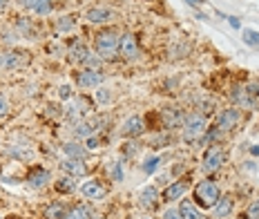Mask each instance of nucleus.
Instances as JSON below:
<instances>
[{
  "label": "nucleus",
  "instance_id": "1",
  "mask_svg": "<svg viewBox=\"0 0 259 219\" xmlns=\"http://www.w3.org/2000/svg\"><path fill=\"white\" fill-rule=\"evenodd\" d=\"M221 192H219V186L214 184V181H199L197 186H194V201H197L201 208H212L214 204L219 201Z\"/></svg>",
  "mask_w": 259,
  "mask_h": 219
},
{
  "label": "nucleus",
  "instance_id": "2",
  "mask_svg": "<svg viewBox=\"0 0 259 219\" xmlns=\"http://www.w3.org/2000/svg\"><path fill=\"white\" fill-rule=\"evenodd\" d=\"M96 54L101 58H114L118 54V36L114 31H103L96 36Z\"/></svg>",
  "mask_w": 259,
  "mask_h": 219
},
{
  "label": "nucleus",
  "instance_id": "3",
  "mask_svg": "<svg viewBox=\"0 0 259 219\" xmlns=\"http://www.w3.org/2000/svg\"><path fill=\"white\" fill-rule=\"evenodd\" d=\"M206 132V119L201 114H190L186 121H183V137L188 141H194Z\"/></svg>",
  "mask_w": 259,
  "mask_h": 219
},
{
  "label": "nucleus",
  "instance_id": "4",
  "mask_svg": "<svg viewBox=\"0 0 259 219\" xmlns=\"http://www.w3.org/2000/svg\"><path fill=\"white\" fill-rule=\"evenodd\" d=\"M224 161H226V152L221 150L219 146H212L210 148V150L203 154V172H217V170L221 168V165H224Z\"/></svg>",
  "mask_w": 259,
  "mask_h": 219
},
{
  "label": "nucleus",
  "instance_id": "5",
  "mask_svg": "<svg viewBox=\"0 0 259 219\" xmlns=\"http://www.w3.org/2000/svg\"><path fill=\"white\" fill-rule=\"evenodd\" d=\"M29 61V54L27 52H18V50H9V52H3L0 54V67L3 69H18L27 65Z\"/></svg>",
  "mask_w": 259,
  "mask_h": 219
},
{
  "label": "nucleus",
  "instance_id": "6",
  "mask_svg": "<svg viewBox=\"0 0 259 219\" xmlns=\"http://www.w3.org/2000/svg\"><path fill=\"white\" fill-rule=\"evenodd\" d=\"M241 119V112L237 108H228V110H221L219 116H217V130L219 132H228L233 130V127L239 123Z\"/></svg>",
  "mask_w": 259,
  "mask_h": 219
},
{
  "label": "nucleus",
  "instance_id": "7",
  "mask_svg": "<svg viewBox=\"0 0 259 219\" xmlns=\"http://www.w3.org/2000/svg\"><path fill=\"white\" fill-rule=\"evenodd\" d=\"M80 192H83V197H85V199L101 201V199H105L107 188H105L103 184H101L99 179H90V181H85V184L80 186Z\"/></svg>",
  "mask_w": 259,
  "mask_h": 219
},
{
  "label": "nucleus",
  "instance_id": "8",
  "mask_svg": "<svg viewBox=\"0 0 259 219\" xmlns=\"http://www.w3.org/2000/svg\"><path fill=\"white\" fill-rule=\"evenodd\" d=\"M103 74L99 72V69H83V72H78L76 76V83L80 87H99L101 83H103Z\"/></svg>",
  "mask_w": 259,
  "mask_h": 219
},
{
  "label": "nucleus",
  "instance_id": "9",
  "mask_svg": "<svg viewBox=\"0 0 259 219\" xmlns=\"http://www.w3.org/2000/svg\"><path fill=\"white\" fill-rule=\"evenodd\" d=\"M103 125V119H90V121H80L74 127V135L80 137V139H90L99 132V127Z\"/></svg>",
  "mask_w": 259,
  "mask_h": 219
},
{
  "label": "nucleus",
  "instance_id": "10",
  "mask_svg": "<svg viewBox=\"0 0 259 219\" xmlns=\"http://www.w3.org/2000/svg\"><path fill=\"white\" fill-rule=\"evenodd\" d=\"M114 12H112L110 7H94V9H90L88 16H85V20L92 25H103V23H110L112 18H114Z\"/></svg>",
  "mask_w": 259,
  "mask_h": 219
},
{
  "label": "nucleus",
  "instance_id": "11",
  "mask_svg": "<svg viewBox=\"0 0 259 219\" xmlns=\"http://www.w3.org/2000/svg\"><path fill=\"white\" fill-rule=\"evenodd\" d=\"M190 190V184H188L186 179H179V181H175V184H170L168 188L163 190V199L165 201H177V199H181L186 192Z\"/></svg>",
  "mask_w": 259,
  "mask_h": 219
},
{
  "label": "nucleus",
  "instance_id": "12",
  "mask_svg": "<svg viewBox=\"0 0 259 219\" xmlns=\"http://www.w3.org/2000/svg\"><path fill=\"white\" fill-rule=\"evenodd\" d=\"M143 132H145V123H143L141 116H130L125 123L121 125V135L123 137H130V139L143 135Z\"/></svg>",
  "mask_w": 259,
  "mask_h": 219
},
{
  "label": "nucleus",
  "instance_id": "13",
  "mask_svg": "<svg viewBox=\"0 0 259 219\" xmlns=\"http://www.w3.org/2000/svg\"><path fill=\"white\" fill-rule=\"evenodd\" d=\"M118 52L123 54V58H137L139 56V45H137V38L132 34H125L123 38H118Z\"/></svg>",
  "mask_w": 259,
  "mask_h": 219
},
{
  "label": "nucleus",
  "instance_id": "14",
  "mask_svg": "<svg viewBox=\"0 0 259 219\" xmlns=\"http://www.w3.org/2000/svg\"><path fill=\"white\" fill-rule=\"evenodd\" d=\"M156 201H159V190L154 188V186H145V188L139 192V204H141L143 208H154Z\"/></svg>",
  "mask_w": 259,
  "mask_h": 219
},
{
  "label": "nucleus",
  "instance_id": "15",
  "mask_svg": "<svg viewBox=\"0 0 259 219\" xmlns=\"http://www.w3.org/2000/svg\"><path fill=\"white\" fill-rule=\"evenodd\" d=\"M50 179H52V174L47 172L45 168H34V170L29 172V177H27V181H29L31 188H45Z\"/></svg>",
  "mask_w": 259,
  "mask_h": 219
},
{
  "label": "nucleus",
  "instance_id": "16",
  "mask_svg": "<svg viewBox=\"0 0 259 219\" xmlns=\"http://www.w3.org/2000/svg\"><path fill=\"white\" fill-rule=\"evenodd\" d=\"M61 168L69 174V177H85V174H88V168H85V163L83 161H76V159H65V161L61 163Z\"/></svg>",
  "mask_w": 259,
  "mask_h": 219
},
{
  "label": "nucleus",
  "instance_id": "17",
  "mask_svg": "<svg viewBox=\"0 0 259 219\" xmlns=\"http://www.w3.org/2000/svg\"><path fill=\"white\" fill-rule=\"evenodd\" d=\"M179 215L183 219H206V217H203V212L199 210V208L194 206L192 201H186V199L179 204Z\"/></svg>",
  "mask_w": 259,
  "mask_h": 219
},
{
  "label": "nucleus",
  "instance_id": "18",
  "mask_svg": "<svg viewBox=\"0 0 259 219\" xmlns=\"http://www.w3.org/2000/svg\"><path fill=\"white\" fill-rule=\"evenodd\" d=\"M212 210H214V217L217 219H226L233 212V199H230V197H219V201L212 206Z\"/></svg>",
  "mask_w": 259,
  "mask_h": 219
},
{
  "label": "nucleus",
  "instance_id": "19",
  "mask_svg": "<svg viewBox=\"0 0 259 219\" xmlns=\"http://www.w3.org/2000/svg\"><path fill=\"white\" fill-rule=\"evenodd\" d=\"M63 152L67 154V159H76V161H83L88 157V148H83L80 143H65Z\"/></svg>",
  "mask_w": 259,
  "mask_h": 219
},
{
  "label": "nucleus",
  "instance_id": "20",
  "mask_svg": "<svg viewBox=\"0 0 259 219\" xmlns=\"http://www.w3.org/2000/svg\"><path fill=\"white\" fill-rule=\"evenodd\" d=\"M85 114H88V105H83V103H74L67 108L69 123H80V121H85Z\"/></svg>",
  "mask_w": 259,
  "mask_h": 219
},
{
  "label": "nucleus",
  "instance_id": "21",
  "mask_svg": "<svg viewBox=\"0 0 259 219\" xmlns=\"http://www.w3.org/2000/svg\"><path fill=\"white\" fill-rule=\"evenodd\" d=\"M90 56H92V52L83 45V42H78V45H74L72 50H69V58H72L74 63H78V65H85V61H88Z\"/></svg>",
  "mask_w": 259,
  "mask_h": 219
},
{
  "label": "nucleus",
  "instance_id": "22",
  "mask_svg": "<svg viewBox=\"0 0 259 219\" xmlns=\"http://www.w3.org/2000/svg\"><path fill=\"white\" fill-rule=\"evenodd\" d=\"M45 217L47 219H67V210H65L63 204H58V201H54L45 208Z\"/></svg>",
  "mask_w": 259,
  "mask_h": 219
},
{
  "label": "nucleus",
  "instance_id": "23",
  "mask_svg": "<svg viewBox=\"0 0 259 219\" xmlns=\"http://www.w3.org/2000/svg\"><path fill=\"white\" fill-rule=\"evenodd\" d=\"M92 217H94V210H92L90 206H85V204L72 208V210L67 212V219H92Z\"/></svg>",
  "mask_w": 259,
  "mask_h": 219
},
{
  "label": "nucleus",
  "instance_id": "24",
  "mask_svg": "<svg viewBox=\"0 0 259 219\" xmlns=\"http://www.w3.org/2000/svg\"><path fill=\"white\" fill-rule=\"evenodd\" d=\"M52 9H54L52 0H36V5L31 7V12L38 14V16H47V14H52Z\"/></svg>",
  "mask_w": 259,
  "mask_h": 219
},
{
  "label": "nucleus",
  "instance_id": "25",
  "mask_svg": "<svg viewBox=\"0 0 259 219\" xmlns=\"http://www.w3.org/2000/svg\"><path fill=\"white\" fill-rule=\"evenodd\" d=\"M76 188V181H72V177H63L56 181V190L58 192H72Z\"/></svg>",
  "mask_w": 259,
  "mask_h": 219
},
{
  "label": "nucleus",
  "instance_id": "26",
  "mask_svg": "<svg viewBox=\"0 0 259 219\" xmlns=\"http://www.w3.org/2000/svg\"><path fill=\"white\" fill-rule=\"evenodd\" d=\"M96 101H99L101 105H107L112 101V90H107V87H99L96 90Z\"/></svg>",
  "mask_w": 259,
  "mask_h": 219
},
{
  "label": "nucleus",
  "instance_id": "27",
  "mask_svg": "<svg viewBox=\"0 0 259 219\" xmlns=\"http://www.w3.org/2000/svg\"><path fill=\"white\" fill-rule=\"evenodd\" d=\"M159 161H161V159H159V157H150V159H148V161H145V163H143V170H145V172H148V174H152V172H154V170H156V168H159Z\"/></svg>",
  "mask_w": 259,
  "mask_h": 219
},
{
  "label": "nucleus",
  "instance_id": "28",
  "mask_svg": "<svg viewBox=\"0 0 259 219\" xmlns=\"http://www.w3.org/2000/svg\"><path fill=\"white\" fill-rule=\"evenodd\" d=\"M244 40L248 42V45H259V31L246 29V31H244Z\"/></svg>",
  "mask_w": 259,
  "mask_h": 219
},
{
  "label": "nucleus",
  "instance_id": "29",
  "mask_svg": "<svg viewBox=\"0 0 259 219\" xmlns=\"http://www.w3.org/2000/svg\"><path fill=\"white\" fill-rule=\"evenodd\" d=\"M246 219H259V199H255L246 210Z\"/></svg>",
  "mask_w": 259,
  "mask_h": 219
},
{
  "label": "nucleus",
  "instance_id": "30",
  "mask_svg": "<svg viewBox=\"0 0 259 219\" xmlns=\"http://www.w3.org/2000/svg\"><path fill=\"white\" fill-rule=\"evenodd\" d=\"M74 25H76V23H74L72 18H63L61 23H56V29L58 31H69V29H74Z\"/></svg>",
  "mask_w": 259,
  "mask_h": 219
},
{
  "label": "nucleus",
  "instance_id": "31",
  "mask_svg": "<svg viewBox=\"0 0 259 219\" xmlns=\"http://www.w3.org/2000/svg\"><path fill=\"white\" fill-rule=\"evenodd\" d=\"M69 96H72V87H69V85H61V87H58V99L67 101Z\"/></svg>",
  "mask_w": 259,
  "mask_h": 219
},
{
  "label": "nucleus",
  "instance_id": "32",
  "mask_svg": "<svg viewBox=\"0 0 259 219\" xmlns=\"http://www.w3.org/2000/svg\"><path fill=\"white\" fill-rule=\"evenodd\" d=\"M112 179H114V181H123V163H114V170H112Z\"/></svg>",
  "mask_w": 259,
  "mask_h": 219
},
{
  "label": "nucleus",
  "instance_id": "33",
  "mask_svg": "<svg viewBox=\"0 0 259 219\" xmlns=\"http://www.w3.org/2000/svg\"><path fill=\"white\" fill-rule=\"evenodd\" d=\"M163 219H183V217L179 215V208H168L163 212Z\"/></svg>",
  "mask_w": 259,
  "mask_h": 219
},
{
  "label": "nucleus",
  "instance_id": "34",
  "mask_svg": "<svg viewBox=\"0 0 259 219\" xmlns=\"http://www.w3.org/2000/svg\"><path fill=\"white\" fill-rule=\"evenodd\" d=\"M5 114H9V101L0 94V116H5Z\"/></svg>",
  "mask_w": 259,
  "mask_h": 219
},
{
  "label": "nucleus",
  "instance_id": "35",
  "mask_svg": "<svg viewBox=\"0 0 259 219\" xmlns=\"http://www.w3.org/2000/svg\"><path fill=\"white\" fill-rule=\"evenodd\" d=\"M96 148H101V141L96 137H90L88 139V150H96Z\"/></svg>",
  "mask_w": 259,
  "mask_h": 219
},
{
  "label": "nucleus",
  "instance_id": "36",
  "mask_svg": "<svg viewBox=\"0 0 259 219\" xmlns=\"http://www.w3.org/2000/svg\"><path fill=\"white\" fill-rule=\"evenodd\" d=\"M228 23H230V27H235V29H239V27H241L239 18H235V16H230V18H228Z\"/></svg>",
  "mask_w": 259,
  "mask_h": 219
},
{
  "label": "nucleus",
  "instance_id": "37",
  "mask_svg": "<svg viewBox=\"0 0 259 219\" xmlns=\"http://www.w3.org/2000/svg\"><path fill=\"white\" fill-rule=\"evenodd\" d=\"M16 3H18V5H23V7H34V5H36V0H16Z\"/></svg>",
  "mask_w": 259,
  "mask_h": 219
},
{
  "label": "nucleus",
  "instance_id": "38",
  "mask_svg": "<svg viewBox=\"0 0 259 219\" xmlns=\"http://www.w3.org/2000/svg\"><path fill=\"white\" fill-rule=\"evenodd\" d=\"M7 3H9V0H0V12H3V9L7 7Z\"/></svg>",
  "mask_w": 259,
  "mask_h": 219
},
{
  "label": "nucleus",
  "instance_id": "39",
  "mask_svg": "<svg viewBox=\"0 0 259 219\" xmlns=\"http://www.w3.org/2000/svg\"><path fill=\"white\" fill-rule=\"evenodd\" d=\"M188 3H190V5H197V3H201V0H188Z\"/></svg>",
  "mask_w": 259,
  "mask_h": 219
},
{
  "label": "nucleus",
  "instance_id": "40",
  "mask_svg": "<svg viewBox=\"0 0 259 219\" xmlns=\"http://www.w3.org/2000/svg\"><path fill=\"white\" fill-rule=\"evenodd\" d=\"M92 219H103V217H101V215H94V217H92Z\"/></svg>",
  "mask_w": 259,
  "mask_h": 219
},
{
  "label": "nucleus",
  "instance_id": "41",
  "mask_svg": "<svg viewBox=\"0 0 259 219\" xmlns=\"http://www.w3.org/2000/svg\"><path fill=\"white\" fill-rule=\"evenodd\" d=\"M143 219H152V217H143Z\"/></svg>",
  "mask_w": 259,
  "mask_h": 219
}]
</instances>
